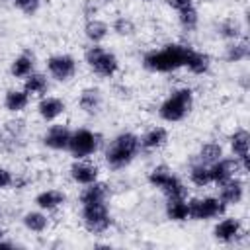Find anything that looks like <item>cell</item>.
Wrapping results in <instances>:
<instances>
[{
    "mask_svg": "<svg viewBox=\"0 0 250 250\" xmlns=\"http://www.w3.org/2000/svg\"><path fill=\"white\" fill-rule=\"evenodd\" d=\"M189 45L184 43H168L160 49H152L148 53L143 55V66L148 72H174L178 68H182L186 64L188 53H189Z\"/></svg>",
    "mask_w": 250,
    "mask_h": 250,
    "instance_id": "obj_1",
    "label": "cell"
},
{
    "mask_svg": "<svg viewBox=\"0 0 250 250\" xmlns=\"http://www.w3.org/2000/svg\"><path fill=\"white\" fill-rule=\"evenodd\" d=\"M139 150H141L139 135H135L131 131H121L119 135H115L109 141V145H107V148L104 152L105 164L111 170H123V168H127L135 160Z\"/></svg>",
    "mask_w": 250,
    "mask_h": 250,
    "instance_id": "obj_2",
    "label": "cell"
},
{
    "mask_svg": "<svg viewBox=\"0 0 250 250\" xmlns=\"http://www.w3.org/2000/svg\"><path fill=\"white\" fill-rule=\"evenodd\" d=\"M191 107H193V90L178 88L162 100V104L158 105V115L166 123H178L188 117Z\"/></svg>",
    "mask_w": 250,
    "mask_h": 250,
    "instance_id": "obj_3",
    "label": "cell"
},
{
    "mask_svg": "<svg viewBox=\"0 0 250 250\" xmlns=\"http://www.w3.org/2000/svg\"><path fill=\"white\" fill-rule=\"evenodd\" d=\"M146 182H148L152 188L160 189V191L166 195V199H168V197H188V188H186V184H184L176 174H172V170H170L168 166H164V164L154 166V168L148 172Z\"/></svg>",
    "mask_w": 250,
    "mask_h": 250,
    "instance_id": "obj_4",
    "label": "cell"
},
{
    "mask_svg": "<svg viewBox=\"0 0 250 250\" xmlns=\"http://www.w3.org/2000/svg\"><path fill=\"white\" fill-rule=\"evenodd\" d=\"M84 61L92 68V72L102 76V78H111L119 70V59L111 51L104 49L100 43L98 45H90L84 51Z\"/></svg>",
    "mask_w": 250,
    "mask_h": 250,
    "instance_id": "obj_5",
    "label": "cell"
},
{
    "mask_svg": "<svg viewBox=\"0 0 250 250\" xmlns=\"http://www.w3.org/2000/svg\"><path fill=\"white\" fill-rule=\"evenodd\" d=\"M80 221L92 234H104L111 227V213L107 203H86L80 205Z\"/></svg>",
    "mask_w": 250,
    "mask_h": 250,
    "instance_id": "obj_6",
    "label": "cell"
},
{
    "mask_svg": "<svg viewBox=\"0 0 250 250\" xmlns=\"http://www.w3.org/2000/svg\"><path fill=\"white\" fill-rule=\"evenodd\" d=\"M188 207H189L191 221H211V219L221 217L227 209V205L215 195L191 197V199H188Z\"/></svg>",
    "mask_w": 250,
    "mask_h": 250,
    "instance_id": "obj_7",
    "label": "cell"
},
{
    "mask_svg": "<svg viewBox=\"0 0 250 250\" xmlns=\"http://www.w3.org/2000/svg\"><path fill=\"white\" fill-rule=\"evenodd\" d=\"M100 148V135L90 131V129H76L70 135V145L68 152L74 158H88Z\"/></svg>",
    "mask_w": 250,
    "mask_h": 250,
    "instance_id": "obj_8",
    "label": "cell"
},
{
    "mask_svg": "<svg viewBox=\"0 0 250 250\" xmlns=\"http://www.w3.org/2000/svg\"><path fill=\"white\" fill-rule=\"evenodd\" d=\"M47 70L55 80L66 82L76 74V59L72 55H68V53L51 55L47 59Z\"/></svg>",
    "mask_w": 250,
    "mask_h": 250,
    "instance_id": "obj_9",
    "label": "cell"
},
{
    "mask_svg": "<svg viewBox=\"0 0 250 250\" xmlns=\"http://www.w3.org/2000/svg\"><path fill=\"white\" fill-rule=\"evenodd\" d=\"M242 172H246V170L242 168V164H240L238 158H234V156H229V158L221 156L217 162H213V164L209 166L211 184H215V186H219V184H223V182H227V180H230V178H236V176H240Z\"/></svg>",
    "mask_w": 250,
    "mask_h": 250,
    "instance_id": "obj_10",
    "label": "cell"
},
{
    "mask_svg": "<svg viewBox=\"0 0 250 250\" xmlns=\"http://www.w3.org/2000/svg\"><path fill=\"white\" fill-rule=\"evenodd\" d=\"M213 236L221 244H232L242 236V221L236 217H223L213 227Z\"/></svg>",
    "mask_w": 250,
    "mask_h": 250,
    "instance_id": "obj_11",
    "label": "cell"
},
{
    "mask_svg": "<svg viewBox=\"0 0 250 250\" xmlns=\"http://www.w3.org/2000/svg\"><path fill=\"white\" fill-rule=\"evenodd\" d=\"M70 135L72 131L62 125V123H55L51 125L45 135H43V145L51 150H68V145H70Z\"/></svg>",
    "mask_w": 250,
    "mask_h": 250,
    "instance_id": "obj_12",
    "label": "cell"
},
{
    "mask_svg": "<svg viewBox=\"0 0 250 250\" xmlns=\"http://www.w3.org/2000/svg\"><path fill=\"white\" fill-rule=\"evenodd\" d=\"M68 174H70V180L78 186H88L100 178L98 166L88 162L86 158H76V162H72V166L68 168Z\"/></svg>",
    "mask_w": 250,
    "mask_h": 250,
    "instance_id": "obj_13",
    "label": "cell"
},
{
    "mask_svg": "<svg viewBox=\"0 0 250 250\" xmlns=\"http://www.w3.org/2000/svg\"><path fill=\"white\" fill-rule=\"evenodd\" d=\"M248 145H250V133L240 127L236 129L230 137H229V146H230V152L234 158H238V162L242 164L244 170L250 168V162H248Z\"/></svg>",
    "mask_w": 250,
    "mask_h": 250,
    "instance_id": "obj_14",
    "label": "cell"
},
{
    "mask_svg": "<svg viewBox=\"0 0 250 250\" xmlns=\"http://www.w3.org/2000/svg\"><path fill=\"white\" fill-rule=\"evenodd\" d=\"M227 207L229 205H238L244 199V182L236 176L230 178L223 184H219V195H217Z\"/></svg>",
    "mask_w": 250,
    "mask_h": 250,
    "instance_id": "obj_15",
    "label": "cell"
},
{
    "mask_svg": "<svg viewBox=\"0 0 250 250\" xmlns=\"http://www.w3.org/2000/svg\"><path fill=\"white\" fill-rule=\"evenodd\" d=\"M111 191H109V186L105 182H92L88 186H82V191L78 195V201L80 205H86V203H107Z\"/></svg>",
    "mask_w": 250,
    "mask_h": 250,
    "instance_id": "obj_16",
    "label": "cell"
},
{
    "mask_svg": "<svg viewBox=\"0 0 250 250\" xmlns=\"http://www.w3.org/2000/svg\"><path fill=\"white\" fill-rule=\"evenodd\" d=\"M64 109H66V104L57 96H43L39 100V104H37V113L47 123L57 121L64 113Z\"/></svg>",
    "mask_w": 250,
    "mask_h": 250,
    "instance_id": "obj_17",
    "label": "cell"
},
{
    "mask_svg": "<svg viewBox=\"0 0 250 250\" xmlns=\"http://www.w3.org/2000/svg\"><path fill=\"white\" fill-rule=\"evenodd\" d=\"M166 141H168V131L164 127H150L139 137V146L145 152H152V150L162 148Z\"/></svg>",
    "mask_w": 250,
    "mask_h": 250,
    "instance_id": "obj_18",
    "label": "cell"
},
{
    "mask_svg": "<svg viewBox=\"0 0 250 250\" xmlns=\"http://www.w3.org/2000/svg\"><path fill=\"white\" fill-rule=\"evenodd\" d=\"M64 201H66V195H64V191H61V189H43V191H39L37 195H35V205H37V209H41V211H55V209H59V207H62L64 205Z\"/></svg>",
    "mask_w": 250,
    "mask_h": 250,
    "instance_id": "obj_19",
    "label": "cell"
},
{
    "mask_svg": "<svg viewBox=\"0 0 250 250\" xmlns=\"http://www.w3.org/2000/svg\"><path fill=\"white\" fill-rule=\"evenodd\" d=\"M248 57H250V43L244 35L229 41V45L225 47L227 62H244V61H248Z\"/></svg>",
    "mask_w": 250,
    "mask_h": 250,
    "instance_id": "obj_20",
    "label": "cell"
},
{
    "mask_svg": "<svg viewBox=\"0 0 250 250\" xmlns=\"http://www.w3.org/2000/svg\"><path fill=\"white\" fill-rule=\"evenodd\" d=\"M184 66H186L191 74L203 76V74H207L209 68H211V57H209L207 53L195 51V49L191 47L189 53H188V59H186V64H184Z\"/></svg>",
    "mask_w": 250,
    "mask_h": 250,
    "instance_id": "obj_21",
    "label": "cell"
},
{
    "mask_svg": "<svg viewBox=\"0 0 250 250\" xmlns=\"http://www.w3.org/2000/svg\"><path fill=\"white\" fill-rule=\"evenodd\" d=\"M29 94L23 88H10L4 94V107L10 113H21L29 105Z\"/></svg>",
    "mask_w": 250,
    "mask_h": 250,
    "instance_id": "obj_22",
    "label": "cell"
},
{
    "mask_svg": "<svg viewBox=\"0 0 250 250\" xmlns=\"http://www.w3.org/2000/svg\"><path fill=\"white\" fill-rule=\"evenodd\" d=\"M164 213L170 221L174 223H184L189 219V207H188V197H168Z\"/></svg>",
    "mask_w": 250,
    "mask_h": 250,
    "instance_id": "obj_23",
    "label": "cell"
},
{
    "mask_svg": "<svg viewBox=\"0 0 250 250\" xmlns=\"http://www.w3.org/2000/svg\"><path fill=\"white\" fill-rule=\"evenodd\" d=\"M78 107L84 111V113H90L94 115L100 107H102V92L98 88H84L78 96Z\"/></svg>",
    "mask_w": 250,
    "mask_h": 250,
    "instance_id": "obj_24",
    "label": "cell"
},
{
    "mask_svg": "<svg viewBox=\"0 0 250 250\" xmlns=\"http://www.w3.org/2000/svg\"><path fill=\"white\" fill-rule=\"evenodd\" d=\"M109 33V25L104 21V20H98V18H90L86 23H84V35L86 39L92 43V45H98L102 43Z\"/></svg>",
    "mask_w": 250,
    "mask_h": 250,
    "instance_id": "obj_25",
    "label": "cell"
},
{
    "mask_svg": "<svg viewBox=\"0 0 250 250\" xmlns=\"http://www.w3.org/2000/svg\"><path fill=\"white\" fill-rule=\"evenodd\" d=\"M21 223H23V227H25L29 232L41 234V232H45L47 227H49V217H47L45 211H41V209H37V211H27V213H23Z\"/></svg>",
    "mask_w": 250,
    "mask_h": 250,
    "instance_id": "obj_26",
    "label": "cell"
},
{
    "mask_svg": "<svg viewBox=\"0 0 250 250\" xmlns=\"http://www.w3.org/2000/svg\"><path fill=\"white\" fill-rule=\"evenodd\" d=\"M23 90H25L29 96H39V98H43L45 92L49 90V80H47V76H45L43 72H35V70H33L29 76L23 78Z\"/></svg>",
    "mask_w": 250,
    "mask_h": 250,
    "instance_id": "obj_27",
    "label": "cell"
},
{
    "mask_svg": "<svg viewBox=\"0 0 250 250\" xmlns=\"http://www.w3.org/2000/svg\"><path fill=\"white\" fill-rule=\"evenodd\" d=\"M221 156H223V146H221L219 143H215V141H207V143H203V145L199 146V150H197L193 162L211 166V164L217 162Z\"/></svg>",
    "mask_w": 250,
    "mask_h": 250,
    "instance_id": "obj_28",
    "label": "cell"
},
{
    "mask_svg": "<svg viewBox=\"0 0 250 250\" xmlns=\"http://www.w3.org/2000/svg\"><path fill=\"white\" fill-rule=\"evenodd\" d=\"M33 66H35V61H33V55H29V53H21V55H18L12 62H10V74L14 76V78H25V76H29L31 72H33Z\"/></svg>",
    "mask_w": 250,
    "mask_h": 250,
    "instance_id": "obj_29",
    "label": "cell"
},
{
    "mask_svg": "<svg viewBox=\"0 0 250 250\" xmlns=\"http://www.w3.org/2000/svg\"><path fill=\"white\" fill-rule=\"evenodd\" d=\"M217 33H219L223 39L232 41V39L242 37V35H244V29H242V23H240L238 20L227 18V20H223V21L217 25Z\"/></svg>",
    "mask_w": 250,
    "mask_h": 250,
    "instance_id": "obj_30",
    "label": "cell"
},
{
    "mask_svg": "<svg viewBox=\"0 0 250 250\" xmlns=\"http://www.w3.org/2000/svg\"><path fill=\"white\" fill-rule=\"evenodd\" d=\"M189 182L197 188H207L211 184V174H209V166L199 164V162H191L189 166Z\"/></svg>",
    "mask_w": 250,
    "mask_h": 250,
    "instance_id": "obj_31",
    "label": "cell"
},
{
    "mask_svg": "<svg viewBox=\"0 0 250 250\" xmlns=\"http://www.w3.org/2000/svg\"><path fill=\"white\" fill-rule=\"evenodd\" d=\"M178 23H180V27H182L184 31H193V29L197 27V23H199V14H197L195 4L189 6V8H186V10H182V12H178Z\"/></svg>",
    "mask_w": 250,
    "mask_h": 250,
    "instance_id": "obj_32",
    "label": "cell"
},
{
    "mask_svg": "<svg viewBox=\"0 0 250 250\" xmlns=\"http://www.w3.org/2000/svg\"><path fill=\"white\" fill-rule=\"evenodd\" d=\"M111 29H113L117 35H121V37H129V35H133V33H135V23H133V20H131V18L119 16V18H115V20H113Z\"/></svg>",
    "mask_w": 250,
    "mask_h": 250,
    "instance_id": "obj_33",
    "label": "cell"
},
{
    "mask_svg": "<svg viewBox=\"0 0 250 250\" xmlns=\"http://www.w3.org/2000/svg\"><path fill=\"white\" fill-rule=\"evenodd\" d=\"M12 2H14V6H16L21 14H25V16H33V14H37L39 8H41V0H12Z\"/></svg>",
    "mask_w": 250,
    "mask_h": 250,
    "instance_id": "obj_34",
    "label": "cell"
},
{
    "mask_svg": "<svg viewBox=\"0 0 250 250\" xmlns=\"http://www.w3.org/2000/svg\"><path fill=\"white\" fill-rule=\"evenodd\" d=\"M10 186H14V174L8 168L0 166V191L2 189H8Z\"/></svg>",
    "mask_w": 250,
    "mask_h": 250,
    "instance_id": "obj_35",
    "label": "cell"
},
{
    "mask_svg": "<svg viewBox=\"0 0 250 250\" xmlns=\"http://www.w3.org/2000/svg\"><path fill=\"white\" fill-rule=\"evenodd\" d=\"M166 4L174 12H182V10L189 8V6H193V0H166Z\"/></svg>",
    "mask_w": 250,
    "mask_h": 250,
    "instance_id": "obj_36",
    "label": "cell"
},
{
    "mask_svg": "<svg viewBox=\"0 0 250 250\" xmlns=\"http://www.w3.org/2000/svg\"><path fill=\"white\" fill-rule=\"evenodd\" d=\"M4 236H6V232H4V229L0 227V248H12L14 244H12V242H6Z\"/></svg>",
    "mask_w": 250,
    "mask_h": 250,
    "instance_id": "obj_37",
    "label": "cell"
}]
</instances>
